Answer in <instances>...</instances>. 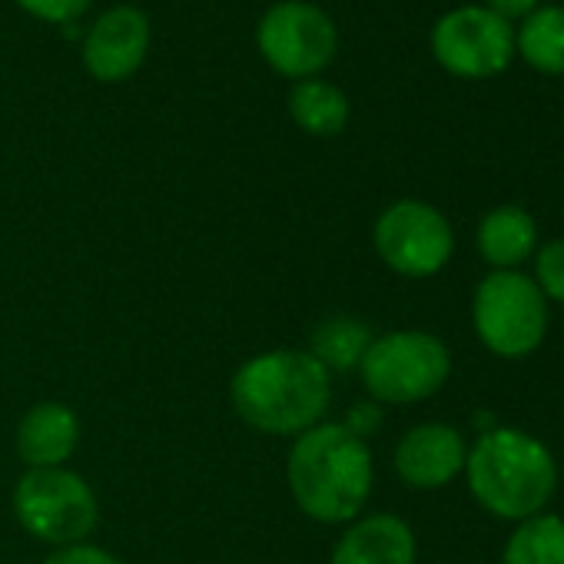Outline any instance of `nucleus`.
<instances>
[{"label":"nucleus","instance_id":"1","mask_svg":"<svg viewBox=\"0 0 564 564\" xmlns=\"http://www.w3.org/2000/svg\"><path fill=\"white\" fill-rule=\"evenodd\" d=\"M229 399L236 415L262 435H303L323 422L333 376L313 352L275 349L236 369Z\"/></svg>","mask_w":564,"mask_h":564},{"label":"nucleus","instance_id":"2","mask_svg":"<svg viewBox=\"0 0 564 564\" xmlns=\"http://www.w3.org/2000/svg\"><path fill=\"white\" fill-rule=\"evenodd\" d=\"M372 478L376 471L366 438L339 422H319L296 435L286 462V481L296 505L323 524L356 521L372 495Z\"/></svg>","mask_w":564,"mask_h":564},{"label":"nucleus","instance_id":"3","mask_svg":"<svg viewBox=\"0 0 564 564\" xmlns=\"http://www.w3.org/2000/svg\"><path fill=\"white\" fill-rule=\"evenodd\" d=\"M465 475L475 501L505 521H524L547 508L557 488L551 448L521 429H488L468 448Z\"/></svg>","mask_w":564,"mask_h":564},{"label":"nucleus","instance_id":"4","mask_svg":"<svg viewBox=\"0 0 564 564\" xmlns=\"http://www.w3.org/2000/svg\"><path fill=\"white\" fill-rule=\"evenodd\" d=\"M471 323L481 346L501 359H524L547 336V300L518 269H491L475 290Z\"/></svg>","mask_w":564,"mask_h":564},{"label":"nucleus","instance_id":"5","mask_svg":"<svg viewBox=\"0 0 564 564\" xmlns=\"http://www.w3.org/2000/svg\"><path fill=\"white\" fill-rule=\"evenodd\" d=\"M366 392L382 405H412L435 395L452 376L448 346L422 329L376 336L359 362Z\"/></svg>","mask_w":564,"mask_h":564},{"label":"nucleus","instance_id":"6","mask_svg":"<svg viewBox=\"0 0 564 564\" xmlns=\"http://www.w3.org/2000/svg\"><path fill=\"white\" fill-rule=\"evenodd\" d=\"M14 511L28 534L44 544H84L100 518L94 488L70 468H28L14 488Z\"/></svg>","mask_w":564,"mask_h":564},{"label":"nucleus","instance_id":"7","mask_svg":"<svg viewBox=\"0 0 564 564\" xmlns=\"http://www.w3.org/2000/svg\"><path fill=\"white\" fill-rule=\"evenodd\" d=\"M376 252L405 279H429L442 272L455 252V232L442 209L422 199H399L376 219Z\"/></svg>","mask_w":564,"mask_h":564},{"label":"nucleus","instance_id":"8","mask_svg":"<svg viewBox=\"0 0 564 564\" xmlns=\"http://www.w3.org/2000/svg\"><path fill=\"white\" fill-rule=\"evenodd\" d=\"M256 41L269 67L293 80H310L326 70L339 44L333 21L303 0H282L269 8L259 21Z\"/></svg>","mask_w":564,"mask_h":564},{"label":"nucleus","instance_id":"9","mask_svg":"<svg viewBox=\"0 0 564 564\" xmlns=\"http://www.w3.org/2000/svg\"><path fill=\"white\" fill-rule=\"evenodd\" d=\"M432 54L455 77H498L514 57V28L488 8H455L432 28Z\"/></svg>","mask_w":564,"mask_h":564},{"label":"nucleus","instance_id":"10","mask_svg":"<svg viewBox=\"0 0 564 564\" xmlns=\"http://www.w3.org/2000/svg\"><path fill=\"white\" fill-rule=\"evenodd\" d=\"M468 445L455 425L425 422L402 435L395 445V471L409 488L435 491L465 471Z\"/></svg>","mask_w":564,"mask_h":564},{"label":"nucleus","instance_id":"11","mask_svg":"<svg viewBox=\"0 0 564 564\" xmlns=\"http://www.w3.org/2000/svg\"><path fill=\"white\" fill-rule=\"evenodd\" d=\"M150 47V21L137 8H113L97 18L84 41V64L87 70L104 80L117 84L140 70Z\"/></svg>","mask_w":564,"mask_h":564},{"label":"nucleus","instance_id":"12","mask_svg":"<svg viewBox=\"0 0 564 564\" xmlns=\"http://www.w3.org/2000/svg\"><path fill=\"white\" fill-rule=\"evenodd\" d=\"M419 544L399 514H366L336 541L329 564H415Z\"/></svg>","mask_w":564,"mask_h":564},{"label":"nucleus","instance_id":"13","mask_svg":"<svg viewBox=\"0 0 564 564\" xmlns=\"http://www.w3.org/2000/svg\"><path fill=\"white\" fill-rule=\"evenodd\" d=\"M77 442L80 422L64 402H41L18 425V452L28 468H64L77 452Z\"/></svg>","mask_w":564,"mask_h":564},{"label":"nucleus","instance_id":"14","mask_svg":"<svg viewBox=\"0 0 564 564\" xmlns=\"http://www.w3.org/2000/svg\"><path fill=\"white\" fill-rule=\"evenodd\" d=\"M475 239L491 269H518L538 249V223L521 206H498L485 213Z\"/></svg>","mask_w":564,"mask_h":564},{"label":"nucleus","instance_id":"15","mask_svg":"<svg viewBox=\"0 0 564 564\" xmlns=\"http://www.w3.org/2000/svg\"><path fill=\"white\" fill-rule=\"evenodd\" d=\"M293 120L313 137H336L349 123V100L336 84L326 80H300L290 94Z\"/></svg>","mask_w":564,"mask_h":564},{"label":"nucleus","instance_id":"16","mask_svg":"<svg viewBox=\"0 0 564 564\" xmlns=\"http://www.w3.org/2000/svg\"><path fill=\"white\" fill-rule=\"evenodd\" d=\"M514 51L538 74H564V8H538L528 14L521 34H514Z\"/></svg>","mask_w":564,"mask_h":564},{"label":"nucleus","instance_id":"17","mask_svg":"<svg viewBox=\"0 0 564 564\" xmlns=\"http://www.w3.org/2000/svg\"><path fill=\"white\" fill-rule=\"evenodd\" d=\"M501 564H564V518L541 511L508 534Z\"/></svg>","mask_w":564,"mask_h":564},{"label":"nucleus","instance_id":"18","mask_svg":"<svg viewBox=\"0 0 564 564\" xmlns=\"http://www.w3.org/2000/svg\"><path fill=\"white\" fill-rule=\"evenodd\" d=\"M372 329L362 319L352 316H333L316 326L313 333V356L329 369V372H349L362 362V356L372 346Z\"/></svg>","mask_w":564,"mask_h":564},{"label":"nucleus","instance_id":"19","mask_svg":"<svg viewBox=\"0 0 564 564\" xmlns=\"http://www.w3.org/2000/svg\"><path fill=\"white\" fill-rule=\"evenodd\" d=\"M544 300H554L564 306V239H551L534 256V275Z\"/></svg>","mask_w":564,"mask_h":564},{"label":"nucleus","instance_id":"20","mask_svg":"<svg viewBox=\"0 0 564 564\" xmlns=\"http://www.w3.org/2000/svg\"><path fill=\"white\" fill-rule=\"evenodd\" d=\"M18 4L47 24H74L90 8V0H18Z\"/></svg>","mask_w":564,"mask_h":564},{"label":"nucleus","instance_id":"21","mask_svg":"<svg viewBox=\"0 0 564 564\" xmlns=\"http://www.w3.org/2000/svg\"><path fill=\"white\" fill-rule=\"evenodd\" d=\"M44 564H123L117 554L97 547V544H70V547H54V554Z\"/></svg>","mask_w":564,"mask_h":564},{"label":"nucleus","instance_id":"22","mask_svg":"<svg viewBox=\"0 0 564 564\" xmlns=\"http://www.w3.org/2000/svg\"><path fill=\"white\" fill-rule=\"evenodd\" d=\"M379 422H382V412L372 405V402H362V405H356L352 412H349V422H343L352 435H359V438H366L369 432H376L379 429Z\"/></svg>","mask_w":564,"mask_h":564},{"label":"nucleus","instance_id":"23","mask_svg":"<svg viewBox=\"0 0 564 564\" xmlns=\"http://www.w3.org/2000/svg\"><path fill=\"white\" fill-rule=\"evenodd\" d=\"M485 8L491 14H498L501 21H514V18H528L538 11V0H485Z\"/></svg>","mask_w":564,"mask_h":564}]
</instances>
